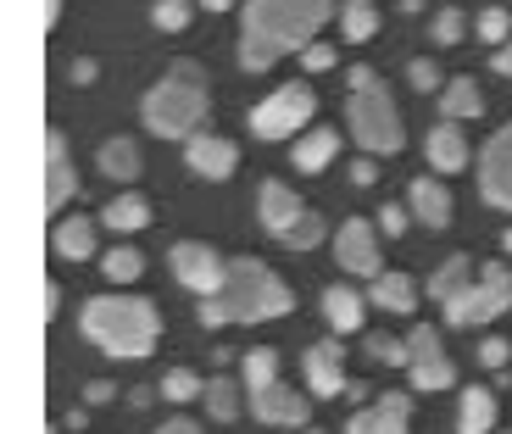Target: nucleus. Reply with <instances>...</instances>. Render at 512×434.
Returning a JSON list of instances; mask_svg holds the SVG:
<instances>
[{
	"label": "nucleus",
	"instance_id": "nucleus-4",
	"mask_svg": "<svg viewBox=\"0 0 512 434\" xmlns=\"http://www.w3.org/2000/svg\"><path fill=\"white\" fill-rule=\"evenodd\" d=\"M206 73L195 62H173V73L156 84L151 95H145V123H151V134L156 140H184L190 145L195 134H201V123H206Z\"/></svg>",
	"mask_w": 512,
	"mask_h": 434
},
{
	"label": "nucleus",
	"instance_id": "nucleus-2",
	"mask_svg": "<svg viewBox=\"0 0 512 434\" xmlns=\"http://www.w3.org/2000/svg\"><path fill=\"white\" fill-rule=\"evenodd\" d=\"M290 307H295L290 284L273 268H262L256 256H240V262H229L218 295L201 301V323L206 329H223V323H268V318H284Z\"/></svg>",
	"mask_w": 512,
	"mask_h": 434
},
{
	"label": "nucleus",
	"instance_id": "nucleus-39",
	"mask_svg": "<svg viewBox=\"0 0 512 434\" xmlns=\"http://www.w3.org/2000/svg\"><path fill=\"white\" fill-rule=\"evenodd\" d=\"M407 78H412V90L418 95H429V90H440V67L429 62V56H418V62L407 67Z\"/></svg>",
	"mask_w": 512,
	"mask_h": 434
},
{
	"label": "nucleus",
	"instance_id": "nucleus-38",
	"mask_svg": "<svg viewBox=\"0 0 512 434\" xmlns=\"http://www.w3.org/2000/svg\"><path fill=\"white\" fill-rule=\"evenodd\" d=\"M435 39L440 45H457L462 39V6H440L435 12Z\"/></svg>",
	"mask_w": 512,
	"mask_h": 434
},
{
	"label": "nucleus",
	"instance_id": "nucleus-14",
	"mask_svg": "<svg viewBox=\"0 0 512 434\" xmlns=\"http://www.w3.org/2000/svg\"><path fill=\"white\" fill-rule=\"evenodd\" d=\"M340 351H346V345H334V340L307 345L301 373H307V390H312V396L334 401V396H346V390H351V384H346V368H340Z\"/></svg>",
	"mask_w": 512,
	"mask_h": 434
},
{
	"label": "nucleus",
	"instance_id": "nucleus-48",
	"mask_svg": "<svg viewBox=\"0 0 512 434\" xmlns=\"http://www.w3.org/2000/svg\"><path fill=\"white\" fill-rule=\"evenodd\" d=\"M201 6H206V12H229L234 0H201Z\"/></svg>",
	"mask_w": 512,
	"mask_h": 434
},
{
	"label": "nucleus",
	"instance_id": "nucleus-10",
	"mask_svg": "<svg viewBox=\"0 0 512 434\" xmlns=\"http://www.w3.org/2000/svg\"><path fill=\"white\" fill-rule=\"evenodd\" d=\"M256 206H262V229H268L273 240H284V245H290V234L312 217V212H307V201H301V195H295L284 179H268V184H262Z\"/></svg>",
	"mask_w": 512,
	"mask_h": 434
},
{
	"label": "nucleus",
	"instance_id": "nucleus-21",
	"mask_svg": "<svg viewBox=\"0 0 512 434\" xmlns=\"http://www.w3.org/2000/svg\"><path fill=\"white\" fill-rule=\"evenodd\" d=\"M496 429V396L485 384H462V412H457V434H490Z\"/></svg>",
	"mask_w": 512,
	"mask_h": 434
},
{
	"label": "nucleus",
	"instance_id": "nucleus-20",
	"mask_svg": "<svg viewBox=\"0 0 512 434\" xmlns=\"http://www.w3.org/2000/svg\"><path fill=\"white\" fill-rule=\"evenodd\" d=\"M51 251L67 256V262H90L95 256V223L90 217H62L51 229Z\"/></svg>",
	"mask_w": 512,
	"mask_h": 434
},
{
	"label": "nucleus",
	"instance_id": "nucleus-35",
	"mask_svg": "<svg viewBox=\"0 0 512 434\" xmlns=\"http://www.w3.org/2000/svg\"><path fill=\"white\" fill-rule=\"evenodd\" d=\"M162 396H167V401H195V396H206V384L195 379L190 368H173V373L162 379Z\"/></svg>",
	"mask_w": 512,
	"mask_h": 434
},
{
	"label": "nucleus",
	"instance_id": "nucleus-8",
	"mask_svg": "<svg viewBox=\"0 0 512 434\" xmlns=\"http://www.w3.org/2000/svg\"><path fill=\"white\" fill-rule=\"evenodd\" d=\"M223 273H229V262H223L212 245H201V240H179V245H173V279H179L184 290H195L201 301H206V295H218Z\"/></svg>",
	"mask_w": 512,
	"mask_h": 434
},
{
	"label": "nucleus",
	"instance_id": "nucleus-43",
	"mask_svg": "<svg viewBox=\"0 0 512 434\" xmlns=\"http://www.w3.org/2000/svg\"><path fill=\"white\" fill-rule=\"evenodd\" d=\"M379 179V167H373V156H362L357 167H351V184H373Z\"/></svg>",
	"mask_w": 512,
	"mask_h": 434
},
{
	"label": "nucleus",
	"instance_id": "nucleus-44",
	"mask_svg": "<svg viewBox=\"0 0 512 434\" xmlns=\"http://www.w3.org/2000/svg\"><path fill=\"white\" fill-rule=\"evenodd\" d=\"M156 434H201V429H195L190 418H167V423H162V429H156Z\"/></svg>",
	"mask_w": 512,
	"mask_h": 434
},
{
	"label": "nucleus",
	"instance_id": "nucleus-17",
	"mask_svg": "<svg viewBox=\"0 0 512 434\" xmlns=\"http://www.w3.org/2000/svg\"><path fill=\"white\" fill-rule=\"evenodd\" d=\"M423 151H429L435 173H462L468 167V134H462V123H435L429 140H423Z\"/></svg>",
	"mask_w": 512,
	"mask_h": 434
},
{
	"label": "nucleus",
	"instance_id": "nucleus-50",
	"mask_svg": "<svg viewBox=\"0 0 512 434\" xmlns=\"http://www.w3.org/2000/svg\"><path fill=\"white\" fill-rule=\"evenodd\" d=\"M501 251H507V256H512V229H507V234H501Z\"/></svg>",
	"mask_w": 512,
	"mask_h": 434
},
{
	"label": "nucleus",
	"instance_id": "nucleus-29",
	"mask_svg": "<svg viewBox=\"0 0 512 434\" xmlns=\"http://www.w3.org/2000/svg\"><path fill=\"white\" fill-rule=\"evenodd\" d=\"M407 373H412V390H451L457 384V368L446 362V351L440 357H418Z\"/></svg>",
	"mask_w": 512,
	"mask_h": 434
},
{
	"label": "nucleus",
	"instance_id": "nucleus-32",
	"mask_svg": "<svg viewBox=\"0 0 512 434\" xmlns=\"http://www.w3.org/2000/svg\"><path fill=\"white\" fill-rule=\"evenodd\" d=\"M101 268H106V279H112V284H134L145 273V256L134 251V245H117V251L101 256Z\"/></svg>",
	"mask_w": 512,
	"mask_h": 434
},
{
	"label": "nucleus",
	"instance_id": "nucleus-28",
	"mask_svg": "<svg viewBox=\"0 0 512 434\" xmlns=\"http://www.w3.org/2000/svg\"><path fill=\"white\" fill-rule=\"evenodd\" d=\"M101 173L128 184L134 173H140V145H134V140H106L101 145Z\"/></svg>",
	"mask_w": 512,
	"mask_h": 434
},
{
	"label": "nucleus",
	"instance_id": "nucleus-49",
	"mask_svg": "<svg viewBox=\"0 0 512 434\" xmlns=\"http://www.w3.org/2000/svg\"><path fill=\"white\" fill-rule=\"evenodd\" d=\"M423 6H429V0H401V12H423Z\"/></svg>",
	"mask_w": 512,
	"mask_h": 434
},
{
	"label": "nucleus",
	"instance_id": "nucleus-47",
	"mask_svg": "<svg viewBox=\"0 0 512 434\" xmlns=\"http://www.w3.org/2000/svg\"><path fill=\"white\" fill-rule=\"evenodd\" d=\"M73 84H95V62H73Z\"/></svg>",
	"mask_w": 512,
	"mask_h": 434
},
{
	"label": "nucleus",
	"instance_id": "nucleus-25",
	"mask_svg": "<svg viewBox=\"0 0 512 434\" xmlns=\"http://www.w3.org/2000/svg\"><path fill=\"white\" fill-rule=\"evenodd\" d=\"M373 301H379L384 312H412L418 307V284H412L407 273H379V279H373Z\"/></svg>",
	"mask_w": 512,
	"mask_h": 434
},
{
	"label": "nucleus",
	"instance_id": "nucleus-30",
	"mask_svg": "<svg viewBox=\"0 0 512 434\" xmlns=\"http://www.w3.org/2000/svg\"><path fill=\"white\" fill-rule=\"evenodd\" d=\"M206 412H212V418L218 423H229V418H240V384L234 379H206Z\"/></svg>",
	"mask_w": 512,
	"mask_h": 434
},
{
	"label": "nucleus",
	"instance_id": "nucleus-51",
	"mask_svg": "<svg viewBox=\"0 0 512 434\" xmlns=\"http://www.w3.org/2000/svg\"><path fill=\"white\" fill-rule=\"evenodd\" d=\"M507 6H512V0H507Z\"/></svg>",
	"mask_w": 512,
	"mask_h": 434
},
{
	"label": "nucleus",
	"instance_id": "nucleus-13",
	"mask_svg": "<svg viewBox=\"0 0 512 434\" xmlns=\"http://www.w3.org/2000/svg\"><path fill=\"white\" fill-rule=\"evenodd\" d=\"M251 412L262 423H273V429H307V396L301 390H290V384H268V390H251Z\"/></svg>",
	"mask_w": 512,
	"mask_h": 434
},
{
	"label": "nucleus",
	"instance_id": "nucleus-7",
	"mask_svg": "<svg viewBox=\"0 0 512 434\" xmlns=\"http://www.w3.org/2000/svg\"><path fill=\"white\" fill-rule=\"evenodd\" d=\"M312 112H318V95H312V84H284V90H273L268 101L251 112V134L256 140H301V128L312 123Z\"/></svg>",
	"mask_w": 512,
	"mask_h": 434
},
{
	"label": "nucleus",
	"instance_id": "nucleus-26",
	"mask_svg": "<svg viewBox=\"0 0 512 434\" xmlns=\"http://www.w3.org/2000/svg\"><path fill=\"white\" fill-rule=\"evenodd\" d=\"M145 223H151V201H145V195H117V201H106V229L134 234V229H145Z\"/></svg>",
	"mask_w": 512,
	"mask_h": 434
},
{
	"label": "nucleus",
	"instance_id": "nucleus-15",
	"mask_svg": "<svg viewBox=\"0 0 512 434\" xmlns=\"http://www.w3.org/2000/svg\"><path fill=\"white\" fill-rule=\"evenodd\" d=\"M184 162H190V173H201V179H229L234 167H240V151H234L223 134H195L190 145H184Z\"/></svg>",
	"mask_w": 512,
	"mask_h": 434
},
{
	"label": "nucleus",
	"instance_id": "nucleus-23",
	"mask_svg": "<svg viewBox=\"0 0 512 434\" xmlns=\"http://www.w3.org/2000/svg\"><path fill=\"white\" fill-rule=\"evenodd\" d=\"M468 284H474V256H446V262H440L435 273H429V295H435L440 307H446V301H457L462 290H468Z\"/></svg>",
	"mask_w": 512,
	"mask_h": 434
},
{
	"label": "nucleus",
	"instance_id": "nucleus-36",
	"mask_svg": "<svg viewBox=\"0 0 512 434\" xmlns=\"http://www.w3.org/2000/svg\"><path fill=\"white\" fill-rule=\"evenodd\" d=\"M151 23L167 28V34H179V28L190 23V0H156V6H151Z\"/></svg>",
	"mask_w": 512,
	"mask_h": 434
},
{
	"label": "nucleus",
	"instance_id": "nucleus-3",
	"mask_svg": "<svg viewBox=\"0 0 512 434\" xmlns=\"http://www.w3.org/2000/svg\"><path fill=\"white\" fill-rule=\"evenodd\" d=\"M84 334H90V345H101L106 357H151L156 340H162V312L151 307V301H140V295H95V301H84Z\"/></svg>",
	"mask_w": 512,
	"mask_h": 434
},
{
	"label": "nucleus",
	"instance_id": "nucleus-33",
	"mask_svg": "<svg viewBox=\"0 0 512 434\" xmlns=\"http://www.w3.org/2000/svg\"><path fill=\"white\" fill-rule=\"evenodd\" d=\"M368 357L384 362V368H412L407 340H396V334H373V340H368Z\"/></svg>",
	"mask_w": 512,
	"mask_h": 434
},
{
	"label": "nucleus",
	"instance_id": "nucleus-31",
	"mask_svg": "<svg viewBox=\"0 0 512 434\" xmlns=\"http://www.w3.org/2000/svg\"><path fill=\"white\" fill-rule=\"evenodd\" d=\"M245 390H268V384H279V351H268V345H256L251 357H245Z\"/></svg>",
	"mask_w": 512,
	"mask_h": 434
},
{
	"label": "nucleus",
	"instance_id": "nucleus-34",
	"mask_svg": "<svg viewBox=\"0 0 512 434\" xmlns=\"http://www.w3.org/2000/svg\"><path fill=\"white\" fill-rule=\"evenodd\" d=\"M474 28H479V39H485V45H496V51H501V45L512 39V17H507V6H485Z\"/></svg>",
	"mask_w": 512,
	"mask_h": 434
},
{
	"label": "nucleus",
	"instance_id": "nucleus-18",
	"mask_svg": "<svg viewBox=\"0 0 512 434\" xmlns=\"http://www.w3.org/2000/svg\"><path fill=\"white\" fill-rule=\"evenodd\" d=\"M407 206L418 212L423 229H446V223H451V195H446V184H440V179H412L407 184Z\"/></svg>",
	"mask_w": 512,
	"mask_h": 434
},
{
	"label": "nucleus",
	"instance_id": "nucleus-37",
	"mask_svg": "<svg viewBox=\"0 0 512 434\" xmlns=\"http://www.w3.org/2000/svg\"><path fill=\"white\" fill-rule=\"evenodd\" d=\"M407 223H412V206H401V201H384L379 206V234L396 240V234H407Z\"/></svg>",
	"mask_w": 512,
	"mask_h": 434
},
{
	"label": "nucleus",
	"instance_id": "nucleus-45",
	"mask_svg": "<svg viewBox=\"0 0 512 434\" xmlns=\"http://www.w3.org/2000/svg\"><path fill=\"white\" fill-rule=\"evenodd\" d=\"M496 73H501V78H512V39L496 51Z\"/></svg>",
	"mask_w": 512,
	"mask_h": 434
},
{
	"label": "nucleus",
	"instance_id": "nucleus-1",
	"mask_svg": "<svg viewBox=\"0 0 512 434\" xmlns=\"http://www.w3.org/2000/svg\"><path fill=\"white\" fill-rule=\"evenodd\" d=\"M329 17V0H245L240 23V67L268 73L279 56H307L318 45V28Z\"/></svg>",
	"mask_w": 512,
	"mask_h": 434
},
{
	"label": "nucleus",
	"instance_id": "nucleus-24",
	"mask_svg": "<svg viewBox=\"0 0 512 434\" xmlns=\"http://www.w3.org/2000/svg\"><path fill=\"white\" fill-rule=\"evenodd\" d=\"M323 318H329L340 334L362 329V295L351 290V284H329V290H323Z\"/></svg>",
	"mask_w": 512,
	"mask_h": 434
},
{
	"label": "nucleus",
	"instance_id": "nucleus-5",
	"mask_svg": "<svg viewBox=\"0 0 512 434\" xmlns=\"http://www.w3.org/2000/svg\"><path fill=\"white\" fill-rule=\"evenodd\" d=\"M346 123H351V140H357L368 156H390V151H401V145H407V134H401V112H396V101H390V90H384V84L351 90Z\"/></svg>",
	"mask_w": 512,
	"mask_h": 434
},
{
	"label": "nucleus",
	"instance_id": "nucleus-16",
	"mask_svg": "<svg viewBox=\"0 0 512 434\" xmlns=\"http://www.w3.org/2000/svg\"><path fill=\"white\" fill-rule=\"evenodd\" d=\"M346 434H407V396L390 390V396H379L373 407L351 412Z\"/></svg>",
	"mask_w": 512,
	"mask_h": 434
},
{
	"label": "nucleus",
	"instance_id": "nucleus-11",
	"mask_svg": "<svg viewBox=\"0 0 512 434\" xmlns=\"http://www.w3.org/2000/svg\"><path fill=\"white\" fill-rule=\"evenodd\" d=\"M334 256L346 273H362V279H379V234H373L368 217H346L340 234H334Z\"/></svg>",
	"mask_w": 512,
	"mask_h": 434
},
{
	"label": "nucleus",
	"instance_id": "nucleus-46",
	"mask_svg": "<svg viewBox=\"0 0 512 434\" xmlns=\"http://www.w3.org/2000/svg\"><path fill=\"white\" fill-rule=\"evenodd\" d=\"M56 12H62V0H39V23H45V28L56 23Z\"/></svg>",
	"mask_w": 512,
	"mask_h": 434
},
{
	"label": "nucleus",
	"instance_id": "nucleus-19",
	"mask_svg": "<svg viewBox=\"0 0 512 434\" xmlns=\"http://www.w3.org/2000/svg\"><path fill=\"white\" fill-rule=\"evenodd\" d=\"M474 117H485V95H479L474 78H451L446 90H440V123H474Z\"/></svg>",
	"mask_w": 512,
	"mask_h": 434
},
{
	"label": "nucleus",
	"instance_id": "nucleus-40",
	"mask_svg": "<svg viewBox=\"0 0 512 434\" xmlns=\"http://www.w3.org/2000/svg\"><path fill=\"white\" fill-rule=\"evenodd\" d=\"M507 357H512L507 340H485V345H479V362H485V368H507Z\"/></svg>",
	"mask_w": 512,
	"mask_h": 434
},
{
	"label": "nucleus",
	"instance_id": "nucleus-12",
	"mask_svg": "<svg viewBox=\"0 0 512 434\" xmlns=\"http://www.w3.org/2000/svg\"><path fill=\"white\" fill-rule=\"evenodd\" d=\"M78 190V173H73V151H67V134L51 128L45 134V212H62Z\"/></svg>",
	"mask_w": 512,
	"mask_h": 434
},
{
	"label": "nucleus",
	"instance_id": "nucleus-6",
	"mask_svg": "<svg viewBox=\"0 0 512 434\" xmlns=\"http://www.w3.org/2000/svg\"><path fill=\"white\" fill-rule=\"evenodd\" d=\"M507 307H512V273H507V262H490V268H479V279L457 301H446V323L451 329H474V323L501 318Z\"/></svg>",
	"mask_w": 512,
	"mask_h": 434
},
{
	"label": "nucleus",
	"instance_id": "nucleus-42",
	"mask_svg": "<svg viewBox=\"0 0 512 434\" xmlns=\"http://www.w3.org/2000/svg\"><path fill=\"white\" fill-rule=\"evenodd\" d=\"M112 390H117V384L95 379V384H84V401H90V407H101V401H112Z\"/></svg>",
	"mask_w": 512,
	"mask_h": 434
},
{
	"label": "nucleus",
	"instance_id": "nucleus-9",
	"mask_svg": "<svg viewBox=\"0 0 512 434\" xmlns=\"http://www.w3.org/2000/svg\"><path fill=\"white\" fill-rule=\"evenodd\" d=\"M479 195L501 212H512V123L496 128L479 151Z\"/></svg>",
	"mask_w": 512,
	"mask_h": 434
},
{
	"label": "nucleus",
	"instance_id": "nucleus-27",
	"mask_svg": "<svg viewBox=\"0 0 512 434\" xmlns=\"http://www.w3.org/2000/svg\"><path fill=\"white\" fill-rule=\"evenodd\" d=\"M340 23H346L351 45H368V39L379 34V6H373V0H340Z\"/></svg>",
	"mask_w": 512,
	"mask_h": 434
},
{
	"label": "nucleus",
	"instance_id": "nucleus-41",
	"mask_svg": "<svg viewBox=\"0 0 512 434\" xmlns=\"http://www.w3.org/2000/svg\"><path fill=\"white\" fill-rule=\"evenodd\" d=\"M301 67H307V73H329V67H334V51H329V45H312V51L301 56Z\"/></svg>",
	"mask_w": 512,
	"mask_h": 434
},
{
	"label": "nucleus",
	"instance_id": "nucleus-22",
	"mask_svg": "<svg viewBox=\"0 0 512 434\" xmlns=\"http://www.w3.org/2000/svg\"><path fill=\"white\" fill-rule=\"evenodd\" d=\"M334 151H340V134H334V128H307V134L295 140L290 162L301 167V173H323V167L334 162Z\"/></svg>",
	"mask_w": 512,
	"mask_h": 434
}]
</instances>
